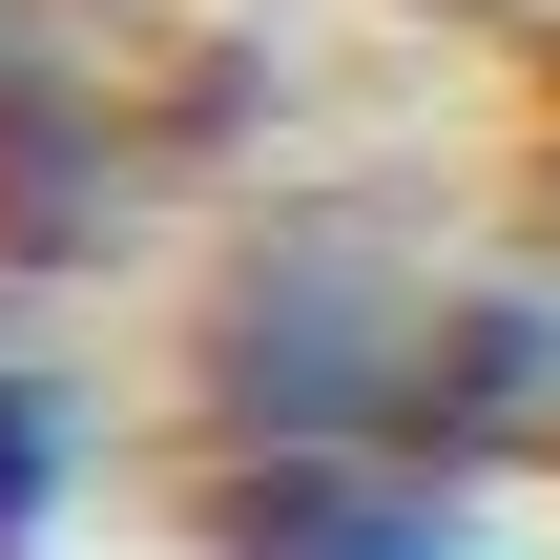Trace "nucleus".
I'll list each match as a JSON object with an SVG mask.
<instances>
[{
    "mask_svg": "<svg viewBox=\"0 0 560 560\" xmlns=\"http://www.w3.org/2000/svg\"><path fill=\"white\" fill-rule=\"evenodd\" d=\"M457 270L416 208H249L187 291V436L208 457H416L436 478V374H457Z\"/></svg>",
    "mask_w": 560,
    "mask_h": 560,
    "instance_id": "1",
    "label": "nucleus"
},
{
    "mask_svg": "<svg viewBox=\"0 0 560 560\" xmlns=\"http://www.w3.org/2000/svg\"><path fill=\"white\" fill-rule=\"evenodd\" d=\"M208 560H520L478 478L416 457H208Z\"/></svg>",
    "mask_w": 560,
    "mask_h": 560,
    "instance_id": "2",
    "label": "nucleus"
},
{
    "mask_svg": "<svg viewBox=\"0 0 560 560\" xmlns=\"http://www.w3.org/2000/svg\"><path fill=\"white\" fill-rule=\"evenodd\" d=\"M83 499H104V395L42 332H0V560H62Z\"/></svg>",
    "mask_w": 560,
    "mask_h": 560,
    "instance_id": "3",
    "label": "nucleus"
}]
</instances>
